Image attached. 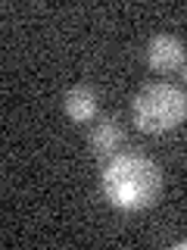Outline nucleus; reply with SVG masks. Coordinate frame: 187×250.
I'll return each instance as SVG.
<instances>
[{
    "instance_id": "nucleus-1",
    "label": "nucleus",
    "mask_w": 187,
    "mask_h": 250,
    "mask_svg": "<svg viewBox=\"0 0 187 250\" xmlns=\"http://www.w3.org/2000/svg\"><path fill=\"white\" fill-rule=\"evenodd\" d=\"M103 197L112 209L140 213L150 209L162 191V169L144 153H115L109 156L100 175Z\"/></svg>"
},
{
    "instance_id": "nucleus-2",
    "label": "nucleus",
    "mask_w": 187,
    "mask_h": 250,
    "mask_svg": "<svg viewBox=\"0 0 187 250\" xmlns=\"http://www.w3.org/2000/svg\"><path fill=\"white\" fill-rule=\"evenodd\" d=\"M134 125L144 135H166L187 119V94L168 82H153L134 94Z\"/></svg>"
},
{
    "instance_id": "nucleus-3",
    "label": "nucleus",
    "mask_w": 187,
    "mask_h": 250,
    "mask_svg": "<svg viewBox=\"0 0 187 250\" xmlns=\"http://www.w3.org/2000/svg\"><path fill=\"white\" fill-rule=\"evenodd\" d=\"M184 41L168 31H159V35L150 38L147 44V62H150L153 72H175V69H184Z\"/></svg>"
},
{
    "instance_id": "nucleus-4",
    "label": "nucleus",
    "mask_w": 187,
    "mask_h": 250,
    "mask_svg": "<svg viewBox=\"0 0 187 250\" xmlns=\"http://www.w3.org/2000/svg\"><path fill=\"white\" fill-rule=\"evenodd\" d=\"M62 109H66V116L72 122H94L100 113V97L91 84H75L62 97Z\"/></svg>"
},
{
    "instance_id": "nucleus-5",
    "label": "nucleus",
    "mask_w": 187,
    "mask_h": 250,
    "mask_svg": "<svg viewBox=\"0 0 187 250\" xmlns=\"http://www.w3.org/2000/svg\"><path fill=\"white\" fill-rule=\"evenodd\" d=\"M122 144H125V128L119 119H100L91 128V150L97 156H115Z\"/></svg>"
},
{
    "instance_id": "nucleus-6",
    "label": "nucleus",
    "mask_w": 187,
    "mask_h": 250,
    "mask_svg": "<svg viewBox=\"0 0 187 250\" xmlns=\"http://www.w3.org/2000/svg\"><path fill=\"white\" fill-rule=\"evenodd\" d=\"M175 250H187V241H178V244H175Z\"/></svg>"
},
{
    "instance_id": "nucleus-7",
    "label": "nucleus",
    "mask_w": 187,
    "mask_h": 250,
    "mask_svg": "<svg viewBox=\"0 0 187 250\" xmlns=\"http://www.w3.org/2000/svg\"><path fill=\"white\" fill-rule=\"evenodd\" d=\"M181 78H184V84H187V62H184V69H181Z\"/></svg>"
}]
</instances>
